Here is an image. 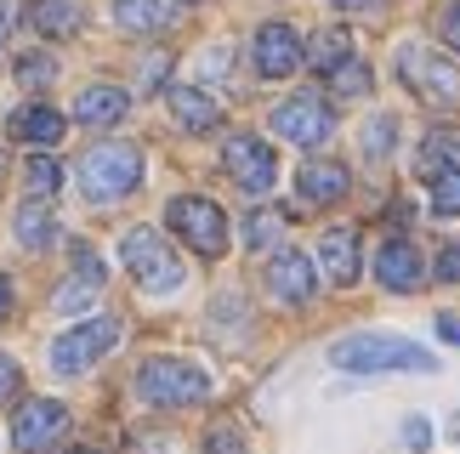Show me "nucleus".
I'll list each match as a JSON object with an SVG mask.
<instances>
[{"mask_svg": "<svg viewBox=\"0 0 460 454\" xmlns=\"http://www.w3.org/2000/svg\"><path fill=\"white\" fill-rule=\"evenodd\" d=\"M330 363L347 375H432L438 358L427 346L403 341V336H376V329H364V336H347L330 346Z\"/></svg>", "mask_w": 460, "mask_h": 454, "instance_id": "obj_1", "label": "nucleus"}, {"mask_svg": "<svg viewBox=\"0 0 460 454\" xmlns=\"http://www.w3.org/2000/svg\"><path fill=\"white\" fill-rule=\"evenodd\" d=\"M143 182V148L137 143H97L80 160V194L92 205H114Z\"/></svg>", "mask_w": 460, "mask_h": 454, "instance_id": "obj_2", "label": "nucleus"}, {"mask_svg": "<svg viewBox=\"0 0 460 454\" xmlns=\"http://www.w3.org/2000/svg\"><path fill=\"white\" fill-rule=\"evenodd\" d=\"M119 261H126V273L137 278V290H148V295H176L182 278H188L176 250L154 233V227H131V233L119 239Z\"/></svg>", "mask_w": 460, "mask_h": 454, "instance_id": "obj_3", "label": "nucleus"}, {"mask_svg": "<svg viewBox=\"0 0 460 454\" xmlns=\"http://www.w3.org/2000/svg\"><path fill=\"white\" fill-rule=\"evenodd\" d=\"M137 392L154 409H188V404H205L210 397V375L188 358H148L137 370Z\"/></svg>", "mask_w": 460, "mask_h": 454, "instance_id": "obj_4", "label": "nucleus"}, {"mask_svg": "<svg viewBox=\"0 0 460 454\" xmlns=\"http://www.w3.org/2000/svg\"><path fill=\"white\" fill-rule=\"evenodd\" d=\"M171 233L188 244V250H199V256H222L227 250V216H222V205L217 199H199V194H182V199H171Z\"/></svg>", "mask_w": 460, "mask_h": 454, "instance_id": "obj_5", "label": "nucleus"}, {"mask_svg": "<svg viewBox=\"0 0 460 454\" xmlns=\"http://www.w3.org/2000/svg\"><path fill=\"white\" fill-rule=\"evenodd\" d=\"M119 346V319H85L75 329H63L58 341H51V370L58 375H85L102 353H114Z\"/></svg>", "mask_w": 460, "mask_h": 454, "instance_id": "obj_6", "label": "nucleus"}, {"mask_svg": "<svg viewBox=\"0 0 460 454\" xmlns=\"http://www.w3.org/2000/svg\"><path fill=\"white\" fill-rule=\"evenodd\" d=\"M398 74H403V85H410L415 97L438 102V109H455L460 102V68H449L444 57H432V51H420V46L398 51Z\"/></svg>", "mask_w": 460, "mask_h": 454, "instance_id": "obj_7", "label": "nucleus"}, {"mask_svg": "<svg viewBox=\"0 0 460 454\" xmlns=\"http://www.w3.org/2000/svg\"><path fill=\"white\" fill-rule=\"evenodd\" d=\"M63 432H68V409L58 404V397H29V404L12 415L17 454H51L63 443Z\"/></svg>", "mask_w": 460, "mask_h": 454, "instance_id": "obj_8", "label": "nucleus"}, {"mask_svg": "<svg viewBox=\"0 0 460 454\" xmlns=\"http://www.w3.org/2000/svg\"><path fill=\"white\" fill-rule=\"evenodd\" d=\"M222 165H227V177H234L244 194H273V182H279V160H273V148L261 143V136L251 131H239V136H227V148H222Z\"/></svg>", "mask_w": 460, "mask_h": 454, "instance_id": "obj_9", "label": "nucleus"}, {"mask_svg": "<svg viewBox=\"0 0 460 454\" xmlns=\"http://www.w3.org/2000/svg\"><path fill=\"white\" fill-rule=\"evenodd\" d=\"M273 131L296 148H324L335 136V114H330L324 97H290L273 109Z\"/></svg>", "mask_w": 460, "mask_h": 454, "instance_id": "obj_10", "label": "nucleus"}, {"mask_svg": "<svg viewBox=\"0 0 460 454\" xmlns=\"http://www.w3.org/2000/svg\"><path fill=\"white\" fill-rule=\"evenodd\" d=\"M302 63H307V46L290 23H261L256 29V74L261 80H285Z\"/></svg>", "mask_w": 460, "mask_h": 454, "instance_id": "obj_11", "label": "nucleus"}, {"mask_svg": "<svg viewBox=\"0 0 460 454\" xmlns=\"http://www.w3.org/2000/svg\"><path fill=\"white\" fill-rule=\"evenodd\" d=\"M376 278L393 295H410V290H420V278H427V267H420V250L410 239H386L381 250H376Z\"/></svg>", "mask_w": 460, "mask_h": 454, "instance_id": "obj_12", "label": "nucleus"}, {"mask_svg": "<svg viewBox=\"0 0 460 454\" xmlns=\"http://www.w3.org/2000/svg\"><path fill=\"white\" fill-rule=\"evenodd\" d=\"M268 290L279 295V301H290V307H302L313 301V290H318V273H313V261L302 250H279L268 261Z\"/></svg>", "mask_w": 460, "mask_h": 454, "instance_id": "obj_13", "label": "nucleus"}, {"mask_svg": "<svg viewBox=\"0 0 460 454\" xmlns=\"http://www.w3.org/2000/svg\"><path fill=\"white\" fill-rule=\"evenodd\" d=\"M318 267H324L330 284H358V227H330L318 239Z\"/></svg>", "mask_w": 460, "mask_h": 454, "instance_id": "obj_14", "label": "nucleus"}, {"mask_svg": "<svg viewBox=\"0 0 460 454\" xmlns=\"http://www.w3.org/2000/svg\"><path fill=\"white\" fill-rule=\"evenodd\" d=\"M165 102H171V114H176L182 131H217L222 126V102L210 92H199V85H171Z\"/></svg>", "mask_w": 460, "mask_h": 454, "instance_id": "obj_15", "label": "nucleus"}, {"mask_svg": "<svg viewBox=\"0 0 460 454\" xmlns=\"http://www.w3.org/2000/svg\"><path fill=\"white\" fill-rule=\"evenodd\" d=\"M176 17V0H114V23L126 34H165Z\"/></svg>", "mask_w": 460, "mask_h": 454, "instance_id": "obj_16", "label": "nucleus"}, {"mask_svg": "<svg viewBox=\"0 0 460 454\" xmlns=\"http://www.w3.org/2000/svg\"><path fill=\"white\" fill-rule=\"evenodd\" d=\"M12 136L29 148H58L63 143V114L46 109V102H29V109L12 114Z\"/></svg>", "mask_w": 460, "mask_h": 454, "instance_id": "obj_17", "label": "nucleus"}, {"mask_svg": "<svg viewBox=\"0 0 460 454\" xmlns=\"http://www.w3.org/2000/svg\"><path fill=\"white\" fill-rule=\"evenodd\" d=\"M347 165H335V160H307L302 165V177H296V188H302V199L307 205H335L347 194Z\"/></svg>", "mask_w": 460, "mask_h": 454, "instance_id": "obj_18", "label": "nucleus"}, {"mask_svg": "<svg viewBox=\"0 0 460 454\" xmlns=\"http://www.w3.org/2000/svg\"><path fill=\"white\" fill-rule=\"evenodd\" d=\"M126 109H131L126 85H85L75 102V119L80 126H114V119H126Z\"/></svg>", "mask_w": 460, "mask_h": 454, "instance_id": "obj_19", "label": "nucleus"}, {"mask_svg": "<svg viewBox=\"0 0 460 454\" xmlns=\"http://www.w3.org/2000/svg\"><path fill=\"white\" fill-rule=\"evenodd\" d=\"M97 290H102V261L92 250H75V278L58 290V312H80V307H92L97 301Z\"/></svg>", "mask_w": 460, "mask_h": 454, "instance_id": "obj_20", "label": "nucleus"}, {"mask_svg": "<svg viewBox=\"0 0 460 454\" xmlns=\"http://www.w3.org/2000/svg\"><path fill=\"white\" fill-rule=\"evenodd\" d=\"M29 23L34 34H46V40H68V34H80V0H29Z\"/></svg>", "mask_w": 460, "mask_h": 454, "instance_id": "obj_21", "label": "nucleus"}, {"mask_svg": "<svg viewBox=\"0 0 460 454\" xmlns=\"http://www.w3.org/2000/svg\"><path fill=\"white\" fill-rule=\"evenodd\" d=\"M438 170H460V131L438 126L420 136V177H438Z\"/></svg>", "mask_w": 460, "mask_h": 454, "instance_id": "obj_22", "label": "nucleus"}, {"mask_svg": "<svg viewBox=\"0 0 460 454\" xmlns=\"http://www.w3.org/2000/svg\"><path fill=\"white\" fill-rule=\"evenodd\" d=\"M17 244H23V250H46L51 239H58V222H51V211H46V199H29L23 211H17Z\"/></svg>", "mask_w": 460, "mask_h": 454, "instance_id": "obj_23", "label": "nucleus"}, {"mask_svg": "<svg viewBox=\"0 0 460 454\" xmlns=\"http://www.w3.org/2000/svg\"><path fill=\"white\" fill-rule=\"evenodd\" d=\"M347 57H352V40H347L341 29H324V34H318V40L307 46V63L318 68V74H330V68H335V63H347Z\"/></svg>", "mask_w": 460, "mask_h": 454, "instance_id": "obj_24", "label": "nucleus"}, {"mask_svg": "<svg viewBox=\"0 0 460 454\" xmlns=\"http://www.w3.org/2000/svg\"><path fill=\"white\" fill-rule=\"evenodd\" d=\"M23 182H29V194H34V199H51V194L63 188V170H58V160H51V153H29Z\"/></svg>", "mask_w": 460, "mask_h": 454, "instance_id": "obj_25", "label": "nucleus"}, {"mask_svg": "<svg viewBox=\"0 0 460 454\" xmlns=\"http://www.w3.org/2000/svg\"><path fill=\"white\" fill-rule=\"evenodd\" d=\"M324 80H330V92H335V97H364V92H369V68H364L358 57L335 63V68H330Z\"/></svg>", "mask_w": 460, "mask_h": 454, "instance_id": "obj_26", "label": "nucleus"}, {"mask_svg": "<svg viewBox=\"0 0 460 454\" xmlns=\"http://www.w3.org/2000/svg\"><path fill=\"white\" fill-rule=\"evenodd\" d=\"M279 233H285V216L279 211H251L244 216V244H251V250H268Z\"/></svg>", "mask_w": 460, "mask_h": 454, "instance_id": "obj_27", "label": "nucleus"}, {"mask_svg": "<svg viewBox=\"0 0 460 454\" xmlns=\"http://www.w3.org/2000/svg\"><path fill=\"white\" fill-rule=\"evenodd\" d=\"M432 211L438 216H460V170H438L432 177Z\"/></svg>", "mask_w": 460, "mask_h": 454, "instance_id": "obj_28", "label": "nucleus"}, {"mask_svg": "<svg viewBox=\"0 0 460 454\" xmlns=\"http://www.w3.org/2000/svg\"><path fill=\"white\" fill-rule=\"evenodd\" d=\"M393 136H398V126H393V119H369V126H364V153H369V160H386V153H393Z\"/></svg>", "mask_w": 460, "mask_h": 454, "instance_id": "obj_29", "label": "nucleus"}, {"mask_svg": "<svg viewBox=\"0 0 460 454\" xmlns=\"http://www.w3.org/2000/svg\"><path fill=\"white\" fill-rule=\"evenodd\" d=\"M51 74H58V63H51L46 51H29V57H17V80H23V85H51Z\"/></svg>", "mask_w": 460, "mask_h": 454, "instance_id": "obj_30", "label": "nucleus"}, {"mask_svg": "<svg viewBox=\"0 0 460 454\" xmlns=\"http://www.w3.org/2000/svg\"><path fill=\"white\" fill-rule=\"evenodd\" d=\"M205 454H244V438H239V426H210L205 432Z\"/></svg>", "mask_w": 460, "mask_h": 454, "instance_id": "obj_31", "label": "nucleus"}, {"mask_svg": "<svg viewBox=\"0 0 460 454\" xmlns=\"http://www.w3.org/2000/svg\"><path fill=\"white\" fill-rule=\"evenodd\" d=\"M438 34H444L449 51H460V0H449V6H444V17H438Z\"/></svg>", "mask_w": 460, "mask_h": 454, "instance_id": "obj_32", "label": "nucleus"}, {"mask_svg": "<svg viewBox=\"0 0 460 454\" xmlns=\"http://www.w3.org/2000/svg\"><path fill=\"white\" fill-rule=\"evenodd\" d=\"M438 278H444V284H455V278H460V244H449V250L438 256Z\"/></svg>", "mask_w": 460, "mask_h": 454, "instance_id": "obj_33", "label": "nucleus"}, {"mask_svg": "<svg viewBox=\"0 0 460 454\" xmlns=\"http://www.w3.org/2000/svg\"><path fill=\"white\" fill-rule=\"evenodd\" d=\"M12 392H17V363H12L6 353H0V404H6Z\"/></svg>", "mask_w": 460, "mask_h": 454, "instance_id": "obj_34", "label": "nucleus"}, {"mask_svg": "<svg viewBox=\"0 0 460 454\" xmlns=\"http://www.w3.org/2000/svg\"><path fill=\"white\" fill-rule=\"evenodd\" d=\"M403 443H410V449H427L432 443V426L427 421H410V426H403Z\"/></svg>", "mask_w": 460, "mask_h": 454, "instance_id": "obj_35", "label": "nucleus"}, {"mask_svg": "<svg viewBox=\"0 0 460 454\" xmlns=\"http://www.w3.org/2000/svg\"><path fill=\"white\" fill-rule=\"evenodd\" d=\"M165 68H171V57H165V51H154V57L143 63V80H148V85H159V80H165Z\"/></svg>", "mask_w": 460, "mask_h": 454, "instance_id": "obj_36", "label": "nucleus"}, {"mask_svg": "<svg viewBox=\"0 0 460 454\" xmlns=\"http://www.w3.org/2000/svg\"><path fill=\"white\" fill-rule=\"evenodd\" d=\"M335 12H381V0H330Z\"/></svg>", "mask_w": 460, "mask_h": 454, "instance_id": "obj_37", "label": "nucleus"}, {"mask_svg": "<svg viewBox=\"0 0 460 454\" xmlns=\"http://www.w3.org/2000/svg\"><path fill=\"white\" fill-rule=\"evenodd\" d=\"M438 336L460 346V319H455V312H444V319H438Z\"/></svg>", "mask_w": 460, "mask_h": 454, "instance_id": "obj_38", "label": "nucleus"}, {"mask_svg": "<svg viewBox=\"0 0 460 454\" xmlns=\"http://www.w3.org/2000/svg\"><path fill=\"white\" fill-rule=\"evenodd\" d=\"M6 34H12V12H6V0H0V46H6Z\"/></svg>", "mask_w": 460, "mask_h": 454, "instance_id": "obj_39", "label": "nucleus"}, {"mask_svg": "<svg viewBox=\"0 0 460 454\" xmlns=\"http://www.w3.org/2000/svg\"><path fill=\"white\" fill-rule=\"evenodd\" d=\"M6 312H12V284L0 278V319H6Z\"/></svg>", "mask_w": 460, "mask_h": 454, "instance_id": "obj_40", "label": "nucleus"}, {"mask_svg": "<svg viewBox=\"0 0 460 454\" xmlns=\"http://www.w3.org/2000/svg\"><path fill=\"white\" fill-rule=\"evenodd\" d=\"M68 454H97V449H68Z\"/></svg>", "mask_w": 460, "mask_h": 454, "instance_id": "obj_41", "label": "nucleus"}, {"mask_svg": "<svg viewBox=\"0 0 460 454\" xmlns=\"http://www.w3.org/2000/svg\"><path fill=\"white\" fill-rule=\"evenodd\" d=\"M0 165H6V160H0Z\"/></svg>", "mask_w": 460, "mask_h": 454, "instance_id": "obj_42", "label": "nucleus"}]
</instances>
